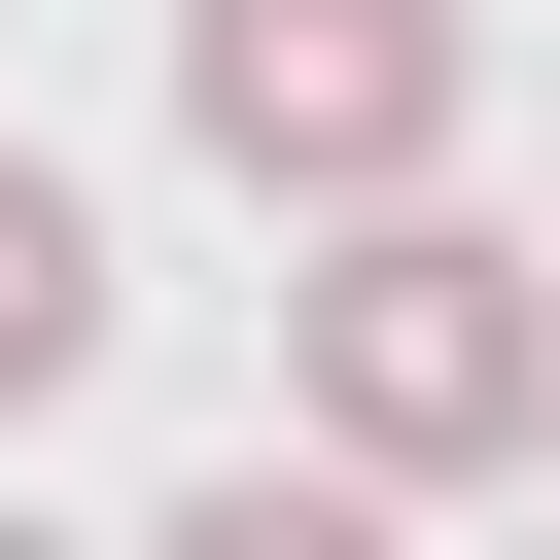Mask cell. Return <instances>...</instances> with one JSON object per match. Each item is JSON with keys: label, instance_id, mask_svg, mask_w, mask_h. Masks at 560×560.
<instances>
[{"label": "cell", "instance_id": "obj_1", "mask_svg": "<svg viewBox=\"0 0 560 560\" xmlns=\"http://www.w3.org/2000/svg\"><path fill=\"white\" fill-rule=\"evenodd\" d=\"M280 385H315L350 490H490V455H560V280H525L490 210H350V245L280 280Z\"/></svg>", "mask_w": 560, "mask_h": 560}, {"label": "cell", "instance_id": "obj_2", "mask_svg": "<svg viewBox=\"0 0 560 560\" xmlns=\"http://www.w3.org/2000/svg\"><path fill=\"white\" fill-rule=\"evenodd\" d=\"M455 70H490L455 0H175V140L245 210H315V245L350 210H455Z\"/></svg>", "mask_w": 560, "mask_h": 560}, {"label": "cell", "instance_id": "obj_5", "mask_svg": "<svg viewBox=\"0 0 560 560\" xmlns=\"http://www.w3.org/2000/svg\"><path fill=\"white\" fill-rule=\"evenodd\" d=\"M0 560H70V525H0Z\"/></svg>", "mask_w": 560, "mask_h": 560}, {"label": "cell", "instance_id": "obj_6", "mask_svg": "<svg viewBox=\"0 0 560 560\" xmlns=\"http://www.w3.org/2000/svg\"><path fill=\"white\" fill-rule=\"evenodd\" d=\"M525 280H560V245H525Z\"/></svg>", "mask_w": 560, "mask_h": 560}, {"label": "cell", "instance_id": "obj_4", "mask_svg": "<svg viewBox=\"0 0 560 560\" xmlns=\"http://www.w3.org/2000/svg\"><path fill=\"white\" fill-rule=\"evenodd\" d=\"M140 560H385V490H350V455H245V490H175Z\"/></svg>", "mask_w": 560, "mask_h": 560}, {"label": "cell", "instance_id": "obj_3", "mask_svg": "<svg viewBox=\"0 0 560 560\" xmlns=\"http://www.w3.org/2000/svg\"><path fill=\"white\" fill-rule=\"evenodd\" d=\"M105 315H140V280H105V210L0 140V420H70V385H105Z\"/></svg>", "mask_w": 560, "mask_h": 560}]
</instances>
